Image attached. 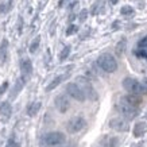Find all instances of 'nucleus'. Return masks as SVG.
Returning a JSON list of instances; mask_svg holds the SVG:
<instances>
[{"label":"nucleus","mask_w":147,"mask_h":147,"mask_svg":"<svg viewBox=\"0 0 147 147\" xmlns=\"http://www.w3.org/2000/svg\"><path fill=\"white\" fill-rule=\"evenodd\" d=\"M112 3H113V4H115V3H117V0H111Z\"/></svg>","instance_id":"cd10ccee"},{"label":"nucleus","mask_w":147,"mask_h":147,"mask_svg":"<svg viewBox=\"0 0 147 147\" xmlns=\"http://www.w3.org/2000/svg\"><path fill=\"white\" fill-rule=\"evenodd\" d=\"M97 65L104 71H107V73H115L117 70V61L115 59L113 55H111L108 53L101 54L97 58Z\"/></svg>","instance_id":"7ed1b4c3"},{"label":"nucleus","mask_w":147,"mask_h":147,"mask_svg":"<svg viewBox=\"0 0 147 147\" xmlns=\"http://www.w3.org/2000/svg\"><path fill=\"white\" fill-rule=\"evenodd\" d=\"M77 84L80 85V88L84 90V93L86 94V97L90 100H97V93L94 88L92 86L89 80H86L85 77H77Z\"/></svg>","instance_id":"0eeeda50"},{"label":"nucleus","mask_w":147,"mask_h":147,"mask_svg":"<svg viewBox=\"0 0 147 147\" xmlns=\"http://www.w3.org/2000/svg\"><path fill=\"white\" fill-rule=\"evenodd\" d=\"M139 50H140V53L144 54L147 57V36H144V38L139 42Z\"/></svg>","instance_id":"a211bd4d"},{"label":"nucleus","mask_w":147,"mask_h":147,"mask_svg":"<svg viewBox=\"0 0 147 147\" xmlns=\"http://www.w3.org/2000/svg\"><path fill=\"white\" fill-rule=\"evenodd\" d=\"M66 93L70 97H73L74 100H77V101H80V102L86 100V94L84 93V90L81 89L80 85L77 84V82H69L66 85Z\"/></svg>","instance_id":"423d86ee"},{"label":"nucleus","mask_w":147,"mask_h":147,"mask_svg":"<svg viewBox=\"0 0 147 147\" xmlns=\"http://www.w3.org/2000/svg\"><path fill=\"white\" fill-rule=\"evenodd\" d=\"M123 88H124L127 92L132 94H143L147 92V88L144 86L143 84H140L138 80H135V78H131V77H127L123 80Z\"/></svg>","instance_id":"20e7f679"},{"label":"nucleus","mask_w":147,"mask_h":147,"mask_svg":"<svg viewBox=\"0 0 147 147\" xmlns=\"http://www.w3.org/2000/svg\"><path fill=\"white\" fill-rule=\"evenodd\" d=\"M120 12L121 15H131V13H134V8L129 7V5H124V7H121Z\"/></svg>","instance_id":"412c9836"},{"label":"nucleus","mask_w":147,"mask_h":147,"mask_svg":"<svg viewBox=\"0 0 147 147\" xmlns=\"http://www.w3.org/2000/svg\"><path fill=\"white\" fill-rule=\"evenodd\" d=\"M125 100L128 102H131L132 105H135V107H138L139 104L142 102V100H140V97H138V94H132V93H129V96H125Z\"/></svg>","instance_id":"2eb2a0df"},{"label":"nucleus","mask_w":147,"mask_h":147,"mask_svg":"<svg viewBox=\"0 0 147 147\" xmlns=\"http://www.w3.org/2000/svg\"><path fill=\"white\" fill-rule=\"evenodd\" d=\"M116 109L124 119H128V120H132L138 116V108L132 105L131 102H128L124 97L116 102Z\"/></svg>","instance_id":"f03ea898"},{"label":"nucleus","mask_w":147,"mask_h":147,"mask_svg":"<svg viewBox=\"0 0 147 147\" xmlns=\"http://www.w3.org/2000/svg\"><path fill=\"white\" fill-rule=\"evenodd\" d=\"M109 127L113 128L115 131H119V132H125L129 129V124L128 121L124 120L123 117H115L109 121Z\"/></svg>","instance_id":"1a4fd4ad"},{"label":"nucleus","mask_w":147,"mask_h":147,"mask_svg":"<svg viewBox=\"0 0 147 147\" xmlns=\"http://www.w3.org/2000/svg\"><path fill=\"white\" fill-rule=\"evenodd\" d=\"M119 143V139L117 138H105L104 139V146L105 147H116Z\"/></svg>","instance_id":"dca6fc26"},{"label":"nucleus","mask_w":147,"mask_h":147,"mask_svg":"<svg viewBox=\"0 0 147 147\" xmlns=\"http://www.w3.org/2000/svg\"><path fill=\"white\" fill-rule=\"evenodd\" d=\"M7 88H8V82L5 81V82H3V85L0 86V94L5 93V90H7Z\"/></svg>","instance_id":"b1692460"},{"label":"nucleus","mask_w":147,"mask_h":147,"mask_svg":"<svg viewBox=\"0 0 147 147\" xmlns=\"http://www.w3.org/2000/svg\"><path fill=\"white\" fill-rule=\"evenodd\" d=\"M76 31H77V26H70L66 30V35H71L73 32H76Z\"/></svg>","instance_id":"5701e85b"},{"label":"nucleus","mask_w":147,"mask_h":147,"mask_svg":"<svg viewBox=\"0 0 147 147\" xmlns=\"http://www.w3.org/2000/svg\"><path fill=\"white\" fill-rule=\"evenodd\" d=\"M69 54H70V46H66V47H63V50L61 51V54H59V59H61V61L66 59V58L69 57Z\"/></svg>","instance_id":"aec40b11"},{"label":"nucleus","mask_w":147,"mask_h":147,"mask_svg":"<svg viewBox=\"0 0 147 147\" xmlns=\"http://www.w3.org/2000/svg\"><path fill=\"white\" fill-rule=\"evenodd\" d=\"M63 78H65V76H57L53 81H51V82H50L49 85H47V86H46V92H51L53 89H55V88H57L58 85H59L61 82H62Z\"/></svg>","instance_id":"4468645a"},{"label":"nucleus","mask_w":147,"mask_h":147,"mask_svg":"<svg viewBox=\"0 0 147 147\" xmlns=\"http://www.w3.org/2000/svg\"><path fill=\"white\" fill-rule=\"evenodd\" d=\"M124 43H125V40H121L120 43L117 45V47H116V51H117V54H121V53H123V50H124Z\"/></svg>","instance_id":"4be33fe9"},{"label":"nucleus","mask_w":147,"mask_h":147,"mask_svg":"<svg viewBox=\"0 0 147 147\" xmlns=\"http://www.w3.org/2000/svg\"><path fill=\"white\" fill-rule=\"evenodd\" d=\"M20 70H22V76L28 78L32 73V63L28 58H22L20 59Z\"/></svg>","instance_id":"9d476101"},{"label":"nucleus","mask_w":147,"mask_h":147,"mask_svg":"<svg viewBox=\"0 0 147 147\" xmlns=\"http://www.w3.org/2000/svg\"><path fill=\"white\" fill-rule=\"evenodd\" d=\"M40 101H35V102H31L30 105H28V108H27V115L30 116V117H34V116H36V113L39 112L40 109Z\"/></svg>","instance_id":"f8f14e48"},{"label":"nucleus","mask_w":147,"mask_h":147,"mask_svg":"<svg viewBox=\"0 0 147 147\" xmlns=\"http://www.w3.org/2000/svg\"><path fill=\"white\" fill-rule=\"evenodd\" d=\"M39 42H40V36H36L35 39L31 42V45H30V53H35L36 50H38Z\"/></svg>","instance_id":"6ab92c4d"},{"label":"nucleus","mask_w":147,"mask_h":147,"mask_svg":"<svg viewBox=\"0 0 147 147\" xmlns=\"http://www.w3.org/2000/svg\"><path fill=\"white\" fill-rule=\"evenodd\" d=\"M66 142V135L59 131H53V132H47L40 138L39 143L42 147H55L61 146Z\"/></svg>","instance_id":"f257e3e1"},{"label":"nucleus","mask_w":147,"mask_h":147,"mask_svg":"<svg viewBox=\"0 0 147 147\" xmlns=\"http://www.w3.org/2000/svg\"><path fill=\"white\" fill-rule=\"evenodd\" d=\"M11 112H12V108H11V104L8 101L0 102V113L4 116V117H9Z\"/></svg>","instance_id":"ddd939ff"},{"label":"nucleus","mask_w":147,"mask_h":147,"mask_svg":"<svg viewBox=\"0 0 147 147\" xmlns=\"http://www.w3.org/2000/svg\"><path fill=\"white\" fill-rule=\"evenodd\" d=\"M85 15H86V11L84 9V11H82V13H81V20H84V19H85Z\"/></svg>","instance_id":"a878e982"},{"label":"nucleus","mask_w":147,"mask_h":147,"mask_svg":"<svg viewBox=\"0 0 147 147\" xmlns=\"http://www.w3.org/2000/svg\"><path fill=\"white\" fill-rule=\"evenodd\" d=\"M24 84H26V77H20V78H18V81L15 82V86H13L12 92H11V94H9V97L12 98H16V96H18L19 93H20V90L23 89V86H24Z\"/></svg>","instance_id":"9b49d317"},{"label":"nucleus","mask_w":147,"mask_h":147,"mask_svg":"<svg viewBox=\"0 0 147 147\" xmlns=\"http://www.w3.org/2000/svg\"><path fill=\"white\" fill-rule=\"evenodd\" d=\"M7 147H19V144H18V143H15V142L12 140V139H11V140H9V143H8V146H7Z\"/></svg>","instance_id":"393cba45"},{"label":"nucleus","mask_w":147,"mask_h":147,"mask_svg":"<svg viewBox=\"0 0 147 147\" xmlns=\"http://www.w3.org/2000/svg\"><path fill=\"white\" fill-rule=\"evenodd\" d=\"M85 125H86V120L82 116H74L66 123V129L69 134H77L85 128Z\"/></svg>","instance_id":"39448f33"},{"label":"nucleus","mask_w":147,"mask_h":147,"mask_svg":"<svg viewBox=\"0 0 147 147\" xmlns=\"http://www.w3.org/2000/svg\"><path fill=\"white\" fill-rule=\"evenodd\" d=\"M54 105H55V108L61 113H65L70 108V101L66 97V94H58L57 97H55V100H54Z\"/></svg>","instance_id":"6e6552de"},{"label":"nucleus","mask_w":147,"mask_h":147,"mask_svg":"<svg viewBox=\"0 0 147 147\" xmlns=\"http://www.w3.org/2000/svg\"><path fill=\"white\" fill-rule=\"evenodd\" d=\"M7 58V40H3V45L0 46V59L4 62Z\"/></svg>","instance_id":"f3484780"},{"label":"nucleus","mask_w":147,"mask_h":147,"mask_svg":"<svg viewBox=\"0 0 147 147\" xmlns=\"http://www.w3.org/2000/svg\"><path fill=\"white\" fill-rule=\"evenodd\" d=\"M143 85H144V86H146V88H147V77H146V78H144V80H143Z\"/></svg>","instance_id":"bb28decb"}]
</instances>
